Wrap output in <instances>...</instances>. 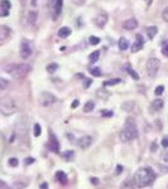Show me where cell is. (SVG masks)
Listing matches in <instances>:
<instances>
[{
  "instance_id": "obj_44",
  "label": "cell",
  "mask_w": 168,
  "mask_h": 189,
  "mask_svg": "<svg viewBox=\"0 0 168 189\" xmlns=\"http://www.w3.org/2000/svg\"><path fill=\"white\" fill-rule=\"evenodd\" d=\"M40 188H42V189H47V184H46V183H43V184L40 185Z\"/></svg>"
},
{
  "instance_id": "obj_14",
  "label": "cell",
  "mask_w": 168,
  "mask_h": 189,
  "mask_svg": "<svg viewBox=\"0 0 168 189\" xmlns=\"http://www.w3.org/2000/svg\"><path fill=\"white\" fill-rule=\"evenodd\" d=\"M135 188H137V183L134 179H125L120 187V189H135Z\"/></svg>"
},
{
  "instance_id": "obj_11",
  "label": "cell",
  "mask_w": 168,
  "mask_h": 189,
  "mask_svg": "<svg viewBox=\"0 0 168 189\" xmlns=\"http://www.w3.org/2000/svg\"><path fill=\"white\" fill-rule=\"evenodd\" d=\"M143 46H144L143 38H142L141 34H138V36H137V40L131 44V52H138V51H141L142 48H143Z\"/></svg>"
},
{
  "instance_id": "obj_6",
  "label": "cell",
  "mask_w": 168,
  "mask_h": 189,
  "mask_svg": "<svg viewBox=\"0 0 168 189\" xmlns=\"http://www.w3.org/2000/svg\"><path fill=\"white\" fill-rule=\"evenodd\" d=\"M32 52H33V47L31 44V42L28 39H23L22 44H20V57H22L23 59L29 58Z\"/></svg>"
},
{
  "instance_id": "obj_15",
  "label": "cell",
  "mask_w": 168,
  "mask_h": 189,
  "mask_svg": "<svg viewBox=\"0 0 168 189\" xmlns=\"http://www.w3.org/2000/svg\"><path fill=\"white\" fill-rule=\"evenodd\" d=\"M56 179H57V181H60L61 184H67V175L65 172L60 170L56 173Z\"/></svg>"
},
{
  "instance_id": "obj_7",
  "label": "cell",
  "mask_w": 168,
  "mask_h": 189,
  "mask_svg": "<svg viewBox=\"0 0 168 189\" xmlns=\"http://www.w3.org/2000/svg\"><path fill=\"white\" fill-rule=\"evenodd\" d=\"M56 102V97L50 93V92H42L40 96H39V103L42 105V106H51V105H53Z\"/></svg>"
},
{
  "instance_id": "obj_1",
  "label": "cell",
  "mask_w": 168,
  "mask_h": 189,
  "mask_svg": "<svg viewBox=\"0 0 168 189\" xmlns=\"http://www.w3.org/2000/svg\"><path fill=\"white\" fill-rule=\"evenodd\" d=\"M134 180L138 188H145L156 180V173L150 168H142L135 173Z\"/></svg>"
},
{
  "instance_id": "obj_21",
  "label": "cell",
  "mask_w": 168,
  "mask_h": 189,
  "mask_svg": "<svg viewBox=\"0 0 168 189\" xmlns=\"http://www.w3.org/2000/svg\"><path fill=\"white\" fill-rule=\"evenodd\" d=\"M163 107V101L160 100V99H157V100H154L152 102V109L153 110H156V111H158V110H160Z\"/></svg>"
},
{
  "instance_id": "obj_45",
  "label": "cell",
  "mask_w": 168,
  "mask_h": 189,
  "mask_svg": "<svg viewBox=\"0 0 168 189\" xmlns=\"http://www.w3.org/2000/svg\"><path fill=\"white\" fill-rule=\"evenodd\" d=\"M164 159H166V162H168V155H167V156H164Z\"/></svg>"
},
{
  "instance_id": "obj_36",
  "label": "cell",
  "mask_w": 168,
  "mask_h": 189,
  "mask_svg": "<svg viewBox=\"0 0 168 189\" xmlns=\"http://www.w3.org/2000/svg\"><path fill=\"white\" fill-rule=\"evenodd\" d=\"M162 53H163V55L168 57V44L163 46V48H162Z\"/></svg>"
},
{
  "instance_id": "obj_17",
  "label": "cell",
  "mask_w": 168,
  "mask_h": 189,
  "mask_svg": "<svg viewBox=\"0 0 168 189\" xmlns=\"http://www.w3.org/2000/svg\"><path fill=\"white\" fill-rule=\"evenodd\" d=\"M62 5H63V2L62 0H56L54 2V18H57L60 14H61V11H62Z\"/></svg>"
},
{
  "instance_id": "obj_30",
  "label": "cell",
  "mask_w": 168,
  "mask_h": 189,
  "mask_svg": "<svg viewBox=\"0 0 168 189\" xmlns=\"http://www.w3.org/2000/svg\"><path fill=\"white\" fill-rule=\"evenodd\" d=\"M40 132H42L40 125H39V124H36V125H34V136H39Z\"/></svg>"
},
{
  "instance_id": "obj_39",
  "label": "cell",
  "mask_w": 168,
  "mask_h": 189,
  "mask_svg": "<svg viewBox=\"0 0 168 189\" xmlns=\"http://www.w3.org/2000/svg\"><path fill=\"white\" fill-rule=\"evenodd\" d=\"M33 163H34V159H33V158H28V159L25 160V164H27V165L33 164Z\"/></svg>"
},
{
  "instance_id": "obj_22",
  "label": "cell",
  "mask_w": 168,
  "mask_h": 189,
  "mask_svg": "<svg viewBox=\"0 0 168 189\" xmlns=\"http://www.w3.org/2000/svg\"><path fill=\"white\" fill-rule=\"evenodd\" d=\"M157 32H158V29H157V27H149L148 29H147V34H148V37L150 38V39H153L156 37V34H157Z\"/></svg>"
},
{
  "instance_id": "obj_13",
  "label": "cell",
  "mask_w": 168,
  "mask_h": 189,
  "mask_svg": "<svg viewBox=\"0 0 168 189\" xmlns=\"http://www.w3.org/2000/svg\"><path fill=\"white\" fill-rule=\"evenodd\" d=\"M9 36H10V29H9V28L5 27V25L0 27V40H2V43L8 39Z\"/></svg>"
},
{
  "instance_id": "obj_28",
  "label": "cell",
  "mask_w": 168,
  "mask_h": 189,
  "mask_svg": "<svg viewBox=\"0 0 168 189\" xmlns=\"http://www.w3.org/2000/svg\"><path fill=\"white\" fill-rule=\"evenodd\" d=\"M90 73L92 74V76H95V77H100V76L102 74V72L100 71L99 68H91V69H90Z\"/></svg>"
},
{
  "instance_id": "obj_19",
  "label": "cell",
  "mask_w": 168,
  "mask_h": 189,
  "mask_svg": "<svg viewBox=\"0 0 168 189\" xmlns=\"http://www.w3.org/2000/svg\"><path fill=\"white\" fill-rule=\"evenodd\" d=\"M118 46H119V49H120V51H127L128 48H129V43H128V40L125 39V38H120Z\"/></svg>"
},
{
  "instance_id": "obj_42",
  "label": "cell",
  "mask_w": 168,
  "mask_h": 189,
  "mask_svg": "<svg viewBox=\"0 0 168 189\" xmlns=\"http://www.w3.org/2000/svg\"><path fill=\"white\" fill-rule=\"evenodd\" d=\"M77 106H79V100H75L73 103H72V109H76Z\"/></svg>"
},
{
  "instance_id": "obj_3",
  "label": "cell",
  "mask_w": 168,
  "mask_h": 189,
  "mask_svg": "<svg viewBox=\"0 0 168 189\" xmlns=\"http://www.w3.org/2000/svg\"><path fill=\"white\" fill-rule=\"evenodd\" d=\"M6 72L11 73L15 78H23L28 73L31 72V66L27 65V63H20V65H10L5 67Z\"/></svg>"
},
{
  "instance_id": "obj_34",
  "label": "cell",
  "mask_w": 168,
  "mask_h": 189,
  "mask_svg": "<svg viewBox=\"0 0 168 189\" xmlns=\"http://www.w3.org/2000/svg\"><path fill=\"white\" fill-rule=\"evenodd\" d=\"M6 85H8V81H6L5 78H2V80H0V88H2V90H5Z\"/></svg>"
},
{
  "instance_id": "obj_40",
  "label": "cell",
  "mask_w": 168,
  "mask_h": 189,
  "mask_svg": "<svg viewBox=\"0 0 168 189\" xmlns=\"http://www.w3.org/2000/svg\"><path fill=\"white\" fill-rule=\"evenodd\" d=\"M65 156H66V158H72V156H73V153H72V151H67V153L65 154Z\"/></svg>"
},
{
  "instance_id": "obj_29",
  "label": "cell",
  "mask_w": 168,
  "mask_h": 189,
  "mask_svg": "<svg viewBox=\"0 0 168 189\" xmlns=\"http://www.w3.org/2000/svg\"><path fill=\"white\" fill-rule=\"evenodd\" d=\"M90 44H92V46H96V44H99L100 43V38L99 37H90Z\"/></svg>"
},
{
  "instance_id": "obj_2",
  "label": "cell",
  "mask_w": 168,
  "mask_h": 189,
  "mask_svg": "<svg viewBox=\"0 0 168 189\" xmlns=\"http://www.w3.org/2000/svg\"><path fill=\"white\" fill-rule=\"evenodd\" d=\"M138 137V128L133 118H128L124 128L120 131V140L123 143H129Z\"/></svg>"
},
{
  "instance_id": "obj_12",
  "label": "cell",
  "mask_w": 168,
  "mask_h": 189,
  "mask_svg": "<svg viewBox=\"0 0 168 189\" xmlns=\"http://www.w3.org/2000/svg\"><path fill=\"white\" fill-rule=\"evenodd\" d=\"M124 29H127V30H134L135 28L138 27V22H137V19L134 18H131V19H128V20H125L124 24Z\"/></svg>"
},
{
  "instance_id": "obj_9",
  "label": "cell",
  "mask_w": 168,
  "mask_h": 189,
  "mask_svg": "<svg viewBox=\"0 0 168 189\" xmlns=\"http://www.w3.org/2000/svg\"><path fill=\"white\" fill-rule=\"evenodd\" d=\"M91 144H92V137L89 136V135H85V136H82V137H80L77 140V145L80 146L81 149H83V150L87 149Z\"/></svg>"
},
{
  "instance_id": "obj_38",
  "label": "cell",
  "mask_w": 168,
  "mask_h": 189,
  "mask_svg": "<svg viewBox=\"0 0 168 189\" xmlns=\"http://www.w3.org/2000/svg\"><path fill=\"white\" fill-rule=\"evenodd\" d=\"M90 181H91V183H92L94 185H97V184H99V179H97V178H91Z\"/></svg>"
},
{
  "instance_id": "obj_37",
  "label": "cell",
  "mask_w": 168,
  "mask_h": 189,
  "mask_svg": "<svg viewBox=\"0 0 168 189\" xmlns=\"http://www.w3.org/2000/svg\"><path fill=\"white\" fill-rule=\"evenodd\" d=\"M162 146H164V148H168V137H164L162 140Z\"/></svg>"
},
{
  "instance_id": "obj_4",
  "label": "cell",
  "mask_w": 168,
  "mask_h": 189,
  "mask_svg": "<svg viewBox=\"0 0 168 189\" xmlns=\"http://www.w3.org/2000/svg\"><path fill=\"white\" fill-rule=\"evenodd\" d=\"M17 109L18 106L13 99H3L2 103H0V110H2V112L4 115H11L15 112Z\"/></svg>"
},
{
  "instance_id": "obj_27",
  "label": "cell",
  "mask_w": 168,
  "mask_h": 189,
  "mask_svg": "<svg viewBox=\"0 0 168 189\" xmlns=\"http://www.w3.org/2000/svg\"><path fill=\"white\" fill-rule=\"evenodd\" d=\"M128 73H129V74H130V76H131L135 80V81H138V80H139V76H138V73H137V72H135V71H134V69H133L131 67H128Z\"/></svg>"
},
{
  "instance_id": "obj_35",
  "label": "cell",
  "mask_w": 168,
  "mask_h": 189,
  "mask_svg": "<svg viewBox=\"0 0 168 189\" xmlns=\"http://www.w3.org/2000/svg\"><path fill=\"white\" fill-rule=\"evenodd\" d=\"M162 18H163V20L168 22V6L163 10V13H162Z\"/></svg>"
},
{
  "instance_id": "obj_23",
  "label": "cell",
  "mask_w": 168,
  "mask_h": 189,
  "mask_svg": "<svg viewBox=\"0 0 168 189\" xmlns=\"http://www.w3.org/2000/svg\"><path fill=\"white\" fill-rule=\"evenodd\" d=\"M95 109V102L94 101H87L85 103V106H83V111L85 112H90V111H92Z\"/></svg>"
},
{
  "instance_id": "obj_25",
  "label": "cell",
  "mask_w": 168,
  "mask_h": 189,
  "mask_svg": "<svg viewBox=\"0 0 168 189\" xmlns=\"http://www.w3.org/2000/svg\"><path fill=\"white\" fill-rule=\"evenodd\" d=\"M120 78H114V80H109V81H105L104 82V86L108 87V86H114V85H118V83H120Z\"/></svg>"
},
{
  "instance_id": "obj_16",
  "label": "cell",
  "mask_w": 168,
  "mask_h": 189,
  "mask_svg": "<svg viewBox=\"0 0 168 189\" xmlns=\"http://www.w3.org/2000/svg\"><path fill=\"white\" fill-rule=\"evenodd\" d=\"M50 149H51V151H53V153H58V151H60V144H58L57 139H56L54 136H52L51 141H50Z\"/></svg>"
},
{
  "instance_id": "obj_18",
  "label": "cell",
  "mask_w": 168,
  "mask_h": 189,
  "mask_svg": "<svg viewBox=\"0 0 168 189\" xmlns=\"http://www.w3.org/2000/svg\"><path fill=\"white\" fill-rule=\"evenodd\" d=\"M69 34H71V29H69L68 27H63V28H61V29L58 30V36L61 38H67Z\"/></svg>"
},
{
  "instance_id": "obj_10",
  "label": "cell",
  "mask_w": 168,
  "mask_h": 189,
  "mask_svg": "<svg viewBox=\"0 0 168 189\" xmlns=\"http://www.w3.org/2000/svg\"><path fill=\"white\" fill-rule=\"evenodd\" d=\"M10 8H11V4L9 0H2L0 3V17H6L10 11Z\"/></svg>"
},
{
  "instance_id": "obj_24",
  "label": "cell",
  "mask_w": 168,
  "mask_h": 189,
  "mask_svg": "<svg viewBox=\"0 0 168 189\" xmlns=\"http://www.w3.org/2000/svg\"><path fill=\"white\" fill-rule=\"evenodd\" d=\"M99 57H100V52H99V51H95V52H92V53L90 54L89 59H90L91 63H95V62L99 61Z\"/></svg>"
},
{
  "instance_id": "obj_43",
  "label": "cell",
  "mask_w": 168,
  "mask_h": 189,
  "mask_svg": "<svg viewBox=\"0 0 168 189\" xmlns=\"http://www.w3.org/2000/svg\"><path fill=\"white\" fill-rule=\"evenodd\" d=\"M90 83H92V81H91V80H86V83H85V87H89V86H90Z\"/></svg>"
},
{
  "instance_id": "obj_32",
  "label": "cell",
  "mask_w": 168,
  "mask_h": 189,
  "mask_svg": "<svg viewBox=\"0 0 168 189\" xmlns=\"http://www.w3.org/2000/svg\"><path fill=\"white\" fill-rule=\"evenodd\" d=\"M154 92H156L157 96H160V95H162V93L164 92V87H163V86H158V87L156 88Z\"/></svg>"
},
{
  "instance_id": "obj_41",
  "label": "cell",
  "mask_w": 168,
  "mask_h": 189,
  "mask_svg": "<svg viewBox=\"0 0 168 189\" xmlns=\"http://www.w3.org/2000/svg\"><path fill=\"white\" fill-rule=\"evenodd\" d=\"M123 172V166L121 165H118V168H116V174H120Z\"/></svg>"
},
{
  "instance_id": "obj_31",
  "label": "cell",
  "mask_w": 168,
  "mask_h": 189,
  "mask_svg": "<svg viewBox=\"0 0 168 189\" xmlns=\"http://www.w3.org/2000/svg\"><path fill=\"white\" fill-rule=\"evenodd\" d=\"M18 164H19V160H18L17 158H11V159H9V165H10V166L15 168V166H18Z\"/></svg>"
},
{
  "instance_id": "obj_26",
  "label": "cell",
  "mask_w": 168,
  "mask_h": 189,
  "mask_svg": "<svg viewBox=\"0 0 168 189\" xmlns=\"http://www.w3.org/2000/svg\"><path fill=\"white\" fill-rule=\"evenodd\" d=\"M57 69H58V65H57V63H51V65H48V66H47V71L50 72V73L56 72Z\"/></svg>"
},
{
  "instance_id": "obj_33",
  "label": "cell",
  "mask_w": 168,
  "mask_h": 189,
  "mask_svg": "<svg viewBox=\"0 0 168 189\" xmlns=\"http://www.w3.org/2000/svg\"><path fill=\"white\" fill-rule=\"evenodd\" d=\"M101 115H102V116H106V117H110V116H113V111L102 110V111H101Z\"/></svg>"
},
{
  "instance_id": "obj_8",
  "label": "cell",
  "mask_w": 168,
  "mask_h": 189,
  "mask_svg": "<svg viewBox=\"0 0 168 189\" xmlns=\"http://www.w3.org/2000/svg\"><path fill=\"white\" fill-rule=\"evenodd\" d=\"M108 14L105 13V11H100L99 14L96 15V18H95V24L99 27V28H102V27H105V24L108 23Z\"/></svg>"
},
{
  "instance_id": "obj_20",
  "label": "cell",
  "mask_w": 168,
  "mask_h": 189,
  "mask_svg": "<svg viewBox=\"0 0 168 189\" xmlns=\"http://www.w3.org/2000/svg\"><path fill=\"white\" fill-rule=\"evenodd\" d=\"M27 20H28V24H34L36 23V20H37V13L31 10L29 13H28V19Z\"/></svg>"
},
{
  "instance_id": "obj_5",
  "label": "cell",
  "mask_w": 168,
  "mask_h": 189,
  "mask_svg": "<svg viewBox=\"0 0 168 189\" xmlns=\"http://www.w3.org/2000/svg\"><path fill=\"white\" fill-rule=\"evenodd\" d=\"M160 67V61L156 57H152L147 61V73H148L149 77H154Z\"/></svg>"
}]
</instances>
